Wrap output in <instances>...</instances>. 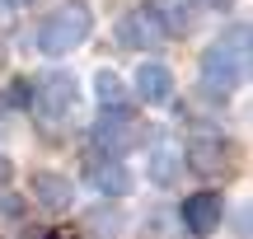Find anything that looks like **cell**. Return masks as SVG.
Listing matches in <instances>:
<instances>
[{
	"instance_id": "1",
	"label": "cell",
	"mask_w": 253,
	"mask_h": 239,
	"mask_svg": "<svg viewBox=\"0 0 253 239\" xmlns=\"http://www.w3.org/2000/svg\"><path fill=\"white\" fill-rule=\"evenodd\" d=\"M249 80V28L235 24L202 52V89L225 99Z\"/></svg>"
},
{
	"instance_id": "2",
	"label": "cell",
	"mask_w": 253,
	"mask_h": 239,
	"mask_svg": "<svg viewBox=\"0 0 253 239\" xmlns=\"http://www.w3.org/2000/svg\"><path fill=\"white\" fill-rule=\"evenodd\" d=\"M89 33H94V9H89V0H66V5H56L52 14L38 24V52L66 56V52H75Z\"/></svg>"
},
{
	"instance_id": "3",
	"label": "cell",
	"mask_w": 253,
	"mask_h": 239,
	"mask_svg": "<svg viewBox=\"0 0 253 239\" xmlns=\"http://www.w3.org/2000/svg\"><path fill=\"white\" fill-rule=\"evenodd\" d=\"M94 146L108 159H122L126 150L141 146V127H136L131 108H103V118L94 122Z\"/></svg>"
},
{
	"instance_id": "4",
	"label": "cell",
	"mask_w": 253,
	"mask_h": 239,
	"mask_svg": "<svg viewBox=\"0 0 253 239\" xmlns=\"http://www.w3.org/2000/svg\"><path fill=\"white\" fill-rule=\"evenodd\" d=\"M28 89H33V103L47 113V118H66V113L75 108V75H66V71L38 75Z\"/></svg>"
},
{
	"instance_id": "5",
	"label": "cell",
	"mask_w": 253,
	"mask_h": 239,
	"mask_svg": "<svg viewBox=\"0 0 253 239\" xmlns=\"http://www.w3.org/2000/svg\"><path fill=\"white\" fill-rule=\"evenodd\" d=\"M220 216H225L220 193H192V197H183V225H188V235L207 239L220 225Z\"/></svg>"
},
{
	"instance_id": "6",
	"label": "cell",
	"mask_w": 253,
	"mask_h": 239,
	"mask_svg": "<svg viewBox=\"0 0 253 239\" xmlns=\"http://www.w3.org/2000/svg\"><path fill=\"white\" fill-rule=\"evenodd\" d=\"M188 169H197L202 178H216L230 169V146L220 136H192L188 141Z\"/></svg>"
},
{
	"instance_id": "7",
	"label": "cell",
	"mask_w": 253,
	"mask_h": 239,
	"mask_svg": "<svg viewBox=\"0 0 253 239\" xmlns=\"http://www.w3.org/2000/svg\"><path fill=\"white\" fill-rule=\"evenodd\" d=\"M173 71L169 66H160V61H141L136 66V94H141L150 108H160V103H169L173 99Z\"/></svg>"
},
{
	"instance_id": "8",
	"label": "cell",
	"mask_w": 253,
	"mask_h": 239,
	"mask_svg": "<svg viewBox=\"0 0 253 239\" xmlns=\"http://www.w3.org/2000/svg\"><path fill=\"white\" fill-rule=\"evenodd\" d=\"M192 0H145V14L160 24V33L164 38H178V33H188L192 28Z\"/></svg>"
},
{
	"instance_id": "9",
	"label": "cell",
	"mask_w": 253,
	"mask_h": 239,
	"mask_svg": "<svg viewBox=\"0 0 253 239\" xmlns=\"http://www.w3.org/2000/svg\"><path fill=\"white\" fill-rule=\"evenodd\" d=\"M33 202L42 206V211H66V206L75 202L71 178H61V174H33Z\"/></svg>"
},
{
	"instance_id": "10",
	"label": "cell",
	"mask_w": 253,
	"mask_h": 239,
	"mask_svg": "<svg viewBox=\"0 0 253 239\" xmlns=\"http://www.w3.org/2000/svg\"><path fill=\"white\" fill-rule=\"evenodd\" d=\"M89 183L99 188L103 197H126V193H131V174H126L118 159H99V164H89Z\"/></svg>"
},
{
	"instance_id": "11",
	"label": "cell",
	"mask_w": 253,
	"mask_h": 239,
	"mask_svg": "<svg viewBox=\"0 0 253 239\" xmlns=\"http://www.w3.org/2000/svg\"><path fill=\"white\" fill-rule=\"evenodd\" d=\"M160 38H164V33H160V24H155L145 9H136V14H126V19H122V42H131V47H155Z\"/></svg>"
},
{
	"instance_id": "12",
	"label": "cell",
	"mask_w": 253,
	"mask_h": 239,
	"mask_svg": "<svg viewBox=\"0 0 253 239\" xmlns=\"http://www.w3.org/2000/svg\"><path fill=\"white\" fill-rule=\"evenodd\" d=\"M94 89H99V103H103V108H126V84H122L113 71H99Z\"/></svg>"
},
{
	"instance_id": "13",
	"label": "cell",
	"mask_w": 253,
	"mask_h": 239,
	"mask_svg": "<svg viewBox=\"0 0 253 239\" xmlns=\"http://www.w3.org/2000/svg\"><path fill=\"white\" fill-rule=\"evenodd\" d=\"M150 178H155V183H164V188L178 178V159H173L169 146H155V155H150Z\"/></svg>"
},
{
	"instance_id": "14",
	"label": "cell",
	"mask_w": 253,
	"mask_h": 239,
	"mask_svg": "<svg viewBox=\"0 0 253 239\" xmlns=\"http://www.w3.org/2000/svg\"><path fill=\"white\" fill-rule=\"evenodd\" d=\"M9 178H14V164H9V155H5V150H0V188H5Z\"/></svg>"
},
{
	"instance_id": "15",
	"label": "cell",
	"mask_w": 253,
	"mask_h": 239,
	"mask_svg": "<svg viewBox=\"0 0 253 239\" xmlns=\"http://www.w3.org/2000/svg\"><path fill=\"white\" fill-rule=\"evenodd\" d=\"M202 5H207V9H230L235 0H202Z\"/></svg>"
},
{
	"instance_id": "16",
	"label": "cell",
	"mask_w": 253,
	"mask_h": 239,
	"mask_svg": "<svg viewBox=\"0 0 253 239\" xmlns=\"http://www.w3.org/2000/svg\"><path fill=\"white\" fill-rule=\"evenodd\" d=\"M9 5H14V9H28V5H38V0H9Z\"/></svg>"
},
{
	"instance_id": "17",
	"label": "cell",
	"mask_w": 253,
	"mask_h": 239,
	"mask_svg": "<svg viewBox=\"0 0 253 239\" xmlns=\"http://www.w3.org/2000/svg\"><path fill=\"white\" fill-rule=\"evenodd\" d=\"M47 239H75V235H66V230H56V235H47Z\"/></svg>"
},
{
	"instance_id": "18",
	"label": "cell",
	"mask_w": 253,
	"mask_h": 239,
	"mask_svg": "<svg viewBox=\"0 0 253 239\" xmlns=\"http://www.w3.org/2000/svg\"><path fill=\"white\" fill-rule=\"evenodd\" d=\"M0 66H5V42H0Z\"/></svg>"
}]
</instances>
